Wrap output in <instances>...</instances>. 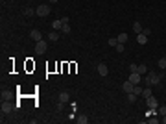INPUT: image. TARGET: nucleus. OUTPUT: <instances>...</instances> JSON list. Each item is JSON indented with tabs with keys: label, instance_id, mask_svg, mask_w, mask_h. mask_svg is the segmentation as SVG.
Returning a JSON list of instances; mask_svg holds the SVG:
<instances>
[{
	"label": "nucleus",
	"instance_id": "1",
	"mask_svg": "<svg viewBox=\"0 0 166 124\" xmlns=\"http://www.w3.org/2000/svg\"><path fill=\"white\" fill-rule=\"evenodd\" d=\"M146 83L151 87V85H159L161 83V80H163V74H155V72H148L146 74Z\"/></svg>",
	"mask_w": 166,
	"mask_h": 124
},
{
	"label": "nucleus",
	"instance_id": "2",
	"mask_svg": "<svg viewBox=\"0 0 166 124\" xmlns=\"http://www.w3.org/2000/svg\"><path fill=\"white\" fill-rule=\"evenodd\" d=\"M35 13H37L39 17H48V15H50V6H48V4H41V6H37Z\"/></svg>",
	"mask_w": 166,
	"mask_h": 124
},
{
	"label": "nucleus",
	"instance_id": "3",
	"mask_svg": "<svg viewBox=\"0 0 166 124\" xmlns=\"http://www.w3.org/2000/svg\"><path fill=\"white\" fill-rule=\"evenodd\" d=\"M46 48H48V43H46V41H39L37 45H35V54L41 56V54L46 52Z\"/></svg>",
	"mask_w": 166,
	"mask_h": 124
},
{
	"label": "nucleus",
	"instance_id": "4",
	"mask_svg": "<svg viewBox=\"0 0 166 124\" xmlns=\"http://www.w3.org/2000/svg\"><path fill=\"white\" fill-rule=\"evenodd\" d=\"M146 106H148L149 109H157V107H159V102H157V98L151 95L149 98H146Z\"/></svg>",
	"mask_w": 166,
	"mask_h": 124
},
{
	"label": "nucleus",
	"instance_id": "5",
	"mask_svg": "<svg viewBox=\"0 0 166 124\" xmlns=\"http://www.w3.org/2000/svg\"><path fill=\"white\" fill-rule=\"evenodd\" d=\"M133 89H135V83H131V82H129V80H127V82H124V83H122V91H124L125 95H129V93H133Z\"/></svg>",
	"mask_w": 166,
	"mask_h": 124
},
{
	"label": "nucleus",
	"instance_id": "6",
	"mask_svg": "<svg viewBox=\"0 0 166 124\" xmlns=\"http://www.w3.org/2000/svg\"><path fill=\"white\" fill-rule=\"evenodd\" d=\"M129 82H131V83H135V85H138V83H140L142 82V76L140 74H138V72H131V74H129Z\"/></svg>",
	"mask_w": 166,
	"mask_h": 124
},
{
	"label": "nucleus",
	"instance_id": "7",
	"mask_svg": "<svg viewBox=\"0 0 166 124\" xmlns=\"http://www.w3.org/2000/svg\"><path fill=\"white\" fill-rule=\"evenodd\" d=\"M96 69H98V74H100V76H104V78L109 74V69H107V65H105V63H100Z\"/></svg>",
	"mask_w": 166,
	"mask_h": 124
},
{
	"label": "nucleus",
	"instance_id": "8",
	"mask_svg": "<svg viewBox=\"0 0 166 124\" xmlns=\"http://www.w3.org/2000/svg\"><path fill=\"white\" fill-rule=\"evenodd\" d=\"M30 37H31V39H33L35 43L42 41V33L39 32V30H31V32H30Z\"/></svg>",
	"mask_w": 166,
	"mask_h": 124
},
{
	"label": "nucleus",
	"instance_id": "9",
	"mask_svg": "<svg viewBox=\"0 0 166 124\" xmlns=\"http://www.w3.org/2000/svg\"><path fill=\"white\" fill-rule=\"evenodd\" d=\"M11 109H13V106H11L9 102H2V115L11 113Z\"/></svg>",
	"mask_w": 166,
	"mask_h": 124
},
{
	"label": "nucleus",
	"instance_id": "10",
	"mask_svg": "<svg viewBox=\"0 0 166 124\" xmlns=\"http://www.w3.org/2000/svg\"><path fill=\"white\" fill-rule=\"evenodd\" d=\"M59 102L68 104V102H70V95H68V93H65V91H63V93H59Z\"/></svg>",
	"mask_w": 166,
	"mask_h": 124
},
{
	"label": "nucleus",
	"instance_id": "11",
	"mask_svg": "<svg viewBox=\"0 0 166 124\" xmlns=\"http://www.w3.org/2000/svg\"><path fill=\"white\" fill-rule=\"evenodd\" d=\"M137 43H138V45H146V43H148V35H144V33H137Z\"/></svg>",
	"mask_w": 166,
	"mask_h": 124
},
{
	"label": "nucleus",
	"instance_id": "12",
	"mask_svg": "<svg viewBox=\"0 0 166 124\" xmlns=\"http://www.w3.org/2000/svg\"><path fill=\"white\" fill-rule=\"evenodd\" d=\"M116 39H118V43H122V45H125V43H127V39H129V35H127V33H124V32H122L120 35L116 37Z\"/></svg>",
	"mask_w": 166,
	"mask_h": 124
},
{
	"label": "nucleus",
	"instance_id": "13",
	"mask_svg": "<svg viewBox=\"0 0 166 124\" xmlns=\"http://www.w3.org/2000/svg\"><path fill=\"white\" fill-rule=\"evenodd\" d=\"M142 30H144V28H142V24H140V22H133V32H135V33H142Z\"/></svg>",
	"mask_w": 166,
	"mask_h": 124
},
{
	"label": "nucleus",
	"instance_id": "14",
	"mask_svg": "<svg viewBox=\"0 0 166 124\" xmlns=\"http://www.w3.org/2000/svg\"><path fill=\"white\" fill-rule=\"evenodd\" d=\"M57 39H59V32H55V30H54V32L48 33V41L54 43V41H57Z\"/></svg>",
	"mask_w": 166,
	"mask_h": 124
},
{
	"label": "nucleus",
	"instance_id": "15",
	"mask_svg": "<svg viewBox=\"0 0 166 124\" xmlns=\"http://www.w3.org/2000/svg\"><path fill=\"white\" fill-rule=\"evenodd\" d=\"M52 28L55 30V32H59V30L63 28V22H61V19H59V21H54V22H52Z\"/></svg>",
	"mask_w": 166,
	"mask_h": 124
},
{
	"label": "nucleus",
	"instance_id": "16",
	"mask_svg": "<svg viewBox=\"0 0 166 124\" xmlns=\"http://www.w3.org/2000/svg\"><path fill=\"white\" fill-rule=\"evenodd\" d=\"M137 72H138V74H148V67H146L144 63L138 65V67H137Z\"/></svg>",
	"mask_w": 166,
	"mask_h": 124
},
{
	"label": "nucleus",
	"instance_id": "17",
	"mask_svg": "<svg viewBox=\"0 0 166 124\" xmlns=\"http://www.w3.org/2000/svg\"><path fill=\"white\" fill-rule=\"evenodd\" d=\"M76 121L80 122V124H87V122H89V117H87V115H78Z\"/></svg>",
	"mask_w": 166,
	"mask_h": 124
},
{
	"label": "nucleus",
	"instance_id": "18",
	"mask_svg": "<svg viewBox=\"0 0 166 124\" xmlns=\"http://www.w3.org/2000/svg\"><path fill=\"white\" fill-rule=\"evenodd\" d=\"M137 102V95L135 93H129L127 95V104H135Z\"/></svg>",
	"mask_w": 166,
	"mask_h": 124
},
{
	"label": "nucleus",
	"instance_id": "19",
	"mask_svg": "<svg viewBox=\"0 0 166 124\" xmlns=\"http://www.w3.org/2000/svg\"><path fill=\"white\" fill-rule=\"evenodd\" d=\"M157 65H159L161 71H164V69H166V57H161V59L157 61Z\"/></svg>",
	"mask_w": 166,
	"mask_h": 124
},
{
	"label": "nucleus",
	"instance_id": "20",
	"mask_svg": "<svg viewBox=\"0 0 166 124\" xmlns=\"http://www.w3.org/2000/svg\"><path fill=\"white\" fill-rule=\"evenodd\" d=\"M157 115L164 117V115H166V106H159V107H157Z\"/></svg>",
	"mask_w": 166,
	"mask_h": 124
},
{
	"label": "nucleus",
	"instance_id": "21",
	"mask_svg": "<svg viewBox=\"0 0 166 124\" xmlns=\"http://www.w3.org/2000/svg\"><path fill=\"white\" fill-rule=\"evenodd\" d=\"M61 32H63V33H70V32H72V28H70V24H63Z\"/></svg>",
	"mask_w": 166,
	"mask_h": 124
},
{
	"label": "nucleus",
	"instance_id": "22",
	"mask_svg": "<svg viewBox=\"0 0 166 124\" xmlns=\"http://www.w3.org/2000/svg\"><path fill=\"white\" fill-rule=\"evenodd\" d=\"M142 96H144V98H149V96H151V89H142Z\"/></svg>",
	"mask_w": 166,
	"mask_h": 124
},
{
	"label": "nucleus",
	"instance_id": "23",
	"mask_svg": "<svg viewBox=\"0 0 166 124\" xmlns=\"http://www.w3.org/2000/svg\"><path fill=\"white\" fill-rule=\"evenodd\" d=\"M107 45H109V46H116V45H118V39H116V37H111V39L107 41Z\"/></svg>",
	"mask_w": 166,
	"mask_h": 124
},
{
	"label": "nucleus",
	"instance_id": "24",
	"mask_svg": "<svg viewBox=\"0 0 166 124\" xmlns=\"http://www.w3.org/2000/svg\"><path fill=\"white\" fill-rule=\"evenodd\" d=\"M114 48H116V52H120V54H122V52H124V50H125V46L122 45V43H118V45L114 46Z\"/></svg>",
	"mask_w": 166,
	"mask_h": 124
},
{
	"label": "nucleus",
	"instance_id": "25",
	"mask_svg": "<svg viewBox=\"0 0 166 124\" xmlns=\"http://www.w3.org/2000/svg\"><path fill=\"white\" fill-rule=\"evenodd\" d=\"M24 15L31 17V15H37V13H33V9H31V7H26V9H24Z\"/></svg>",
	"mask_w": 166,
	"mask_h": 124
},
{
	"label": "nucleus",
	"instance_id": "26",
	"mask_svg": "<svg viewBox=\"0 0 166 124\" xmlns=\"http://www.w3.org/2000/svg\"><path fill=\"white\" fill-rule=\"evenodd\" d=\"M148 124H157V122H161V119H157V117H153V119H148V121H146Z\"/></svg>",
	"mask_w": 166,
	"mask_h": 124
},
{
	"label": "nucleus",
	"instance_id": "27",
	"mask_svg": "<svg viewBox=\"0 0 166 124\" xmlns=\"http://www.w3.org/2000/svg\"><path fill=\"white\" fill-rule=\"evenodd\" d=\"M133 93H135L137 96H140V95H142V89L138 87V85H135V89H133Z\"/></svg>",
	"mask_w": 166,
	"mask_h": 124
},
{
	"label": "nucleus",
	"instance_id": "28",
	"mask_svg": "<svg viewBox=\"0 0 166 124\" xmlns=\"http://www.w3.org/2000/svg\"><path fill=\"white\" fill-rule=\"evenodd\" d=\"M137 67H138L137 63H131V65H129V71H131V72H137Z\"/></svg>",
	"mask_w": 166,
	"mask_h": 124
},
{
	"label": "nucleus",
	"instance_id": "29",
	"mask_svg": "<svg viewBox=\"0 0 166 124\" xmlns=\"http://www.w3.org/2000/svg\"><path fill=\"white\" fill-rule=\"evenodd\" d=\"M142 33H144V35H151V30H149V28H144V30H142Z\"/></svg>",
	"mask_w": 166,
	"mask_h": 124
},
{
	"label": "nucleus",
	"instance_id": "30",
	"mask_svg": "<svg viewBox=\"0 0 166 124\" xmlns=\"http://www.w3.org/2000/svg\"><path fill=\"white\" fill-rule=\"evenodd\" d=\"M161 122H163V124H166V115H164L163 119H161Z\"/></svg>",
	"mask_w": 166,
	"mask_h": 124
},
{
	"label": "nucleus",
	"instance_id": "31",
	"mask_svg": "<svg viewBox=\"0 0 166 124\" xmlns=\"http://www.w3.org/2000/svg\"><path fill=\"white\" fill-rule=\"evenodd\" d=\"M55 2H57V0H48V4H55Z\"/></svg>",
	"mask_w": 166,
	"mask_h": 124
}]
</instances>
